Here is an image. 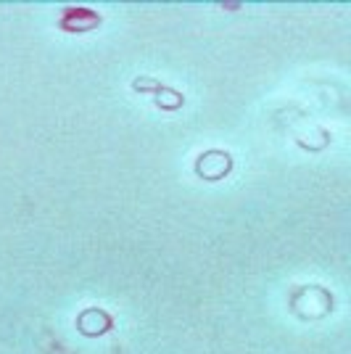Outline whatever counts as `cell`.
Masks as SVG:
<instances>
[{"label": "cell", "instance_id": "obj_1", "mask_svg": "<svg viewBox=\"0 0 351 354\" xmlns=\"http://www.w3.org/2000/svg\"><path fill=\"white\" fill-rule=\"evenodd\" d=\"M230 169H233V156L225 153V151H206L196 162V175L209 180V183L222 180Z\"/></svg>", "mask_w": 351, "mask_h": 354}, {"label": "cell", "instance_id": "obj_2", "mask_svg": "<svg viewBox=\"0 0 351 354\" xmlns=\"http://www.w3.org/2000/svg\"><path fill=\"white\" fill-rule=\"evenodd\" d=\"M132 88L137 90V93H153V98H156V106L159 109H167V111H175L180 106L185 104V95L182 93H177L172 88H164L159 85L156 80H151V77H137L135 82H132Z\"/></svg>", "mask_w": 351, "mask_h": 354}, {"label": "cell", "instance_id": "obj_3", "mask_svg": "<svg viewBox=\"0 0 351 354\" xmlns=\"http://www.w3.org/2000/svg\"><path fill=\"white\" fill-rule=\"evenodd\" d=\"M59 27L64 32H77V35H82V32H90L95 30V27H101V14L98 11H93V8H66L59 19Z\"/></svg>", "mask_w": 351, "mask_h": 354}, {"label": "cell", "instance_id": "obj_4", "mask_svg": "<svg viewBox=\"0 0 351 354\" xmlns=\"http://www.w3.org/2000/svg\"><path fill=\"white\" fill-rule=\"evenodd\" d=\"M111 325H114V320L103 310H85L77 317V328L82 330V336H103Z\"/></svg>", "mask_w": 351, "mask_h": 354}]
</instances>
